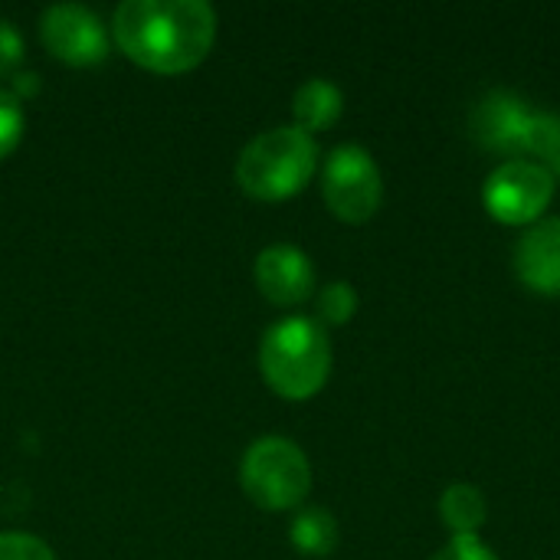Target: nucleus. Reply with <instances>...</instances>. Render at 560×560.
<instances>
[{
    "mask_svg": "<svg viewBox=\"0 0 560 560\" xmlns=\"http://www.w3.org/2000/svg\"><path fill=\"white\" fill-rule=\"evenodd\" d=\"M39 33L46 49L72 66H92L108 52L105 23L82 3L46 7L39 16Z\"/></svg>",
    "mask_w": 560,
    "mask_h": 560,
    "instance_id": "0eeeda50",
    "label": "nucleus"
},
{
    "mask_svg": "<svg viewBox=\"0 0 560 560\" xmlns=\"http://www.w3.org/2000/svg\"><path fill=\"white\" fill-rule=\"evenodd\" d=\"M532 118H535V112L525 108V102L518 95L495 89V92H489L472 108V121L469 125H472V135L486 148L505 154V161H509V158H522L525 154Z\"/></svg>",
    "mask_w": 560,
    "mask_h": 560,
    "instance_id": "6e6552de",
    "label": "nucleus"
},
{
    "mask_svg": "<svg viewBox=\"0 0 560 560\" xmlns=\"http://www.w3.org/2000/svg\"><path fill=\"white\" fill-rule=\"evenodd\" d=\"M23 135V105L10 89H0V158H7Z\"/></svg>",
    "mask_w": 560,
    "mask_h": 560,
    "instance_id": "2eb2a0df",
    "label": "nucleus"
},
{
    "mask_svg": "<svg viewBox=\"0 0 560 560\" xmlns=\"http://www.w3.org/2000/svg\"><path fill=\"white\" fill-rule=\"evenodd\" d=\"M112 26L118 46L144 69L184 72L210 52L217 10L203 0H125Z\"/></svg>",
    "mask_w": 560,
    "mask_h": 560,
    "instance_id": "f257e3e1",
    "label": "nucleus"
},
{
    "mask_svg": "<svg viewBox=\"0 0 560 560\" xmlns=\"http://www.w3.org/2000/svg\"><path fill=\"white\" fill-rule=\"evenodd\" d=\"M318 164V144L299 125H279L256 135L236 161V180L259 200H285L299 194Z\"/></svg>",
    "mask_w": 560,
    "mask_h": 560,
    "instance_id": "7ed1b4c3",
    "label": "nucleus"
},
{
    "mask_svg": "<svg viewBox=\"0 0 560 560\" xmlns=\"http://www.w3.org/2000/svg\"><path fill=\"white\" fill-rule=\"evenodd\" d=\"M548 167L555 171V177H558V180H560V154H558V158H555V161H551V164H548Z\"/></svg>",
    "mask_w": 560,
    "mask_h": 560,
    "instance_id": "6ab92c4d",
    "label": "nucleus"
},
{
    "mask_svg": "<svg viewBox=\"0 0 560 560\" xmlns=\"http://www.w3.org/2000/svg\"><path fill=\"white\" fill-rule=\"evenodd\" d=\"M259 368L279 397H315L331 374V341L325 325L302 315L269 325L259 345Z\"/></svg>",
    "mask_w": 560,
    "mask_h": 560,
    "instance_id": "f03ea898",
    "label": "nucleus"
},
{
    "mask_svg": "<svg viewBox=\"0 0 560 560\" xmlns=\"http://www.w3.org/2000/svg\"><path fill=\"white\" fill-rule=\"evenodd\" d=\"M558 190V177L545 161L509 158L482 184V203L505 226H532L545 217Z\"/></svg>",
    "mask_w": 560,
    "mask_h": 560,
    "instance_id": "39448f33",
    "label": "nucleus"
},
{
    "mask_svg": "<svg viewBox=\"0 0 560 560\" xmlns=\"http://www.w3.org/2000/svg\"><path fill=\"white\" fill-rule=\"evenodd\" d=\"M0 560H56L46 541L23 535V532H7L0 535Z\"/></svg>",
    "mask_w": 560,
    "mask_h": 560,
    "instance_id": "dca6fc26",
    "label": "nucleus"
},
{
    "mask_svg": "<svg viewBox=\"0 0 560 560\" xmlns=\"http://www.w3.org/2000/svg\"><path fill=\"white\" fill-rule=\"evenodd\" d=\"M289 541L302 551V555H312V558H325L338 548V522L331 512L325 509H305L292 528H289Z\"/></svg>",
    "mask_w": 560,
    "mask_h": 560,
    "instance_id": "ddd939ff",
    "label": "nucleus"
},
{
    "mask_svg": "<svg viewBox=\"0 0 560 560\" xmlns=\"http://www.w3.org/2000/svg\"><path fill=\"white\" fill-rule=\"evenodd\" d=\"M322 194L328 210L345 223H364L381 210L384 177L374 154L361 144H338L322 167Z\"/></svg>",
    "mask_w": 560,
    "mask_h": 560,
    "instance_id": "423d86ee",
    "label": "nucleus"
},
{
    "mask_svg": "<svg viewBox=\"0 0 560 560\" xmlns=\"http://www.w3.org/2000/svg\"><path fill=\"white\" fill-rule=\"evenodd\" d=\"M315 308H318V325H345L358 312V292L345 279L341 282H328L325 289H318Z\"/></svg>",
    "mask_w": 560,
    "mask_h": 560,
    "instance_id": "4468645a",
    "label": "nucleus"
},
{
    "mask_svg": "<svg viewBox=\"0 0 560 560\" xmlns=\"http://www.w3.org/2000/svg\"><path fill=\"white\" fill-rule=\"evenodd\" d=\"M256 285L276 305H299L315 289V266L299 246H266L256 256Z\"/></svg>",
    "mask_w": 560,
    "mask_h": 560,
    "instance_id": "9d476101",
    "label": "nucleus"
},
{
    "mask_svg": "<svg viewBox=\"0 0 560 560\" xmlns=\"http://www.w3.org/2000/svg\"><path fill=\"white\" fill-rule=\"evenodd\" d=\"M341 108H345V95L331 79H308L295 89V98H292L295 125L308 135L335 125Z\"/></svg>",
    "mask_w": 560,
    "mask_h": 560,
    "instance_id": "9b49d317",
    "label": "nucleus"
},
{
    "mask_svg": "<svg viewBox=\"0 0 560 560\" xmlns=\"http://www.w3.org/2000/svg\"><path fill=\"white\" fill-rule=\"evenodd\" d=\"M440 518L453 535H479L489 518L486 492L472 482H453L440 495Z\"/></svg>",
    "mask_w": 560,
    "mask_h": 560,
    "instance_id": "f8f14e48",
    "label": "nucleus"
},
{
    "mask_svg": "<svg viewBox=\"0 0 560 560\" xmlns=\"http://www.w3.org/2000/svg\"><path fill=\"white\" fill-rule=\"evenodd\" d=\"M20 59H23V36L7 16H0V75H13Z\"/></svg>",
    "mask_w": 560,
    "mask_h": 560,
    "instance_id": "a211bd4d",
    "label": "nucleus"
},
{
    "mask_svg": "<svg viewBox=\"0 0 560 560\" xmlns=\"http://www.w3.org/2000/svg\"><path fill=\"white\" fill-rule=\"evenodd\" d=\"M515 276L538 295H560V217L525 226L512 249Z\"/></svg>",
    "mask_w": 560,
    "mask_h": 560,
    "instance_id": "1a4fd4ad",
    "label": "nucleus"
},
{
    "mask_svg": "<svg viewBox=\"0 0 560 560\" xmlns=\"http://www.w3.org/2000/svg\"><path fill=\"white\" fill-rule=\"evenodd\" d=\"M430 560H499L482 535H453Z\"/></svg>",
    "mask_w": 560,
    "mask_h": 560,
    "instance_id": "f3484780",
    "label": "nucleus"
},
{
    "mask_svg": "<svg viewBox=\"0 0 560 560\" xmlns=\"http://www.w3.org/2000/svg\"><path fill=\"white\" fill-rule=\"evenodd\" d=\"M240 482L256 505L269 512H285L308 495L312 466L299 443L285 436H259L243 453Z\"/></svg>",
    "mask_w": 560,
    "mask_h": 560,
    "instance_id": "20e7f679",
    "label": "nucleus"
}]
</instances>
